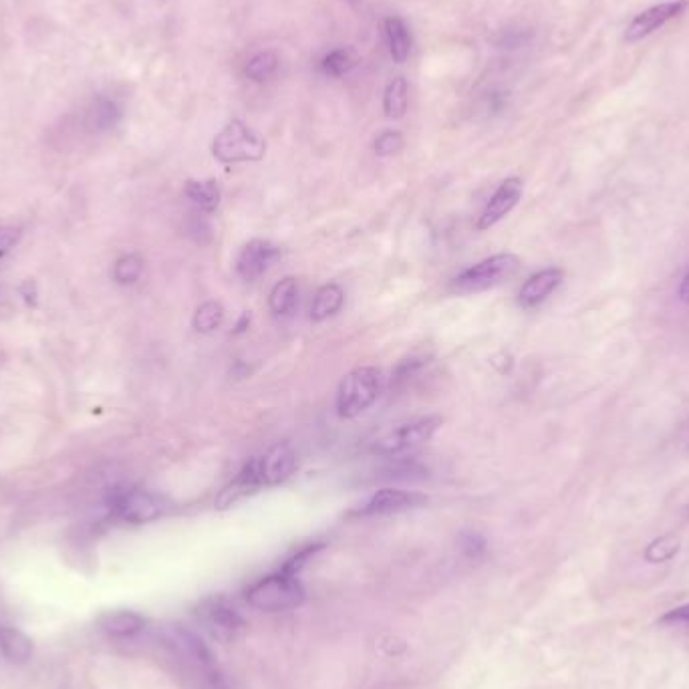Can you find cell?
Wrapping results in <instances>:
<instances>
[{"label": "cell", "mask_w": 689, "mask_h": 689, "mask_svg": "<svg viewBox=\"0 0 689 689\" xmlns=\"http://www.w3.org/2000/svg\"><path fill=\"white\" fill-rule=\"evenodd\" d=\"M164 643L204 689H224V679L218 671L216 659L196 635L170 625L164 629Z\"/></svg>", "instance_id": "6da1fadb"}, {"label": "cell", "mask_w": 689, "mask_h": 689, "mask_svg": "<svg viewBox=\"0 0 689 689\" xmlns=\"http://www.w3.org/2000/svg\"><path fill=\"white\" fill-rule=\"evenodd\" d=\"M212 154L222 164L258 162L266 154V142L240 119H232L214 137Z\"/></svg>", "instance_id": "7a4b0ae2"}, {"label": "cell", "mask_w": 689, "mask_h": 689, "mask_svg": "<svg viewBox=\"0 0 689 689\" xmlns=\"http://www.w3.org/2000/svg\"><path fill=\"white\" fill-rule=\"evenodd\" d=\"M383 389L381 371L375 367H357L349 371L337 389V411L345 420L357 418L371 407Z\"/></svg>", "instance_id": "3957f363"}, {"label": "cell", "mask_w": 689, "mask_h": 689, "mask_svg": "<svg viewBox=\"0 0 689 689\" xmlns=\"http://www.w3.org/2000/svg\"><path fill=\"white\" fill-rule=\"evenodd\" d=\"M520 268V260L514 254H494L482 262L466 268L452 281V291L458 295H472L494 289L510 281Z\"/></svg>", "instance_id": "277c9868"}, {"label": "cell", "mask_w": 689, "mask_h": 689, "mask_svg": "<svg viewBox=\"0 0 689 689\" xmlns=\"http://www.w3.org/2000/svg\"><path fill=\"white\" fill-rule=\"evenodd\" d=\"M246 599L260 611H285L299 607L305 601V589L291 573L283 571L268 575L248 587Z\"/></svg>", "instance_id": "5b68a950"}, {"label": "cell", "mask_w": 689, "mask_h": 689, "mask_svg": "<svg viewBox=\"0 0 689 689\" xmlns=\"http://www.w3.org/2000/svg\"><path fill=\"white\" fill-rule=\"evenodd\" d=\"M111 514L129 524H146L168 512V502L148 490H113L107 498Z\"/></svg>", "instance_id": "8992f818"}, {"label": "cell", "mask_w": 689, "mask_h": 689, "mask_svg": "<svg viewBox=\"0 0 689 689\" xmlns=\"http://www.w3.org/2000/svg\"><path fill=\"white\" fill-rule=\"evenodd\" d=\"M442 424H444V420L440 416H428V418H422L418 422L405 424V426L389 432L381 440H377L373 450L377 454L395 456V454H401V452H407L413 448H420L434 438V434L442 428Z\"/></svg>", "instance_id": "52a82bcc"}, {"label": "cell", "mask_w": 689, "mask_h": 689, "mask_svg": "<svg viewBox=\"0 0 689 689\" xmlns=\"http://www.w3.org/2000/svg\"><path fill=\"white\" fill-rule=\"evenodd\" d=\"M687 7H689V0H667V3H659V5H653L645 11H641L627 25L625 41L627 43H639V41L647 39L649 35H653L655 31H659L661 27H665L667 23H671L679 15H683Z\"/></svg>", "instance_id": "ba28073f"}, {"label": "cell", "mask_w": 689, "mask_h": 689, "mask_svg": "<svg viewBox=\"0 0 689 689\" xmlns=\"http://www.w3.org/2000/svg\"><path fill=\"white\" fill-rule=\"evenodd\" d=\"M428 504V496L420 492L409 490H395V488H383L377 490L361 508L355 510L357 516H383V514H397L403 510L420 508Z\"/></svg>", "instance_id": "9c48e42d"}, {"label": "cell", "mask_w": 689, "mask_h": 689, "mask_svg": "<svg viewBox=\"0 0 689 689\" xmlns=\"http://www.w3.org/2000/svg\"><path fill=\"white\" fill-rule=\"evenodd\" d=\"M198 619L212 637L226 643L234 641L244 629V621L240 619V615L218 599L204 601L198 609Z\"/></svg>", "instance_id": "30bf717a"}, {"label": "cell", "mask_w": 689, "mask_h": 689, "mask_svg": "<svg viewBox=\"0 0 689 689\" xmlns=\"http://www.w3.org/2000/svg\"><path fill=\"white\" fill-rule=\"evenodd\" d=\"M279 258H281L279 246H274L268 240H252L240 250L236 258V274L242 281L252 283L260 279L262 274Z\"/></svg>", "instance_id": "8fae6325"}, {"label": "cell", "mask_w": 689, "mask_h": 689, "mask_svg": "<svg viewBox=\"0 0 689 689\" xmlns=\"http://www.w3.org/2000/svg\"><path fill=\"white\" fill-rule=\"evenodd\" d=\"M258 466L264 486H277L295 474L297 458L289 444H277L258 458Z\"/></svg>", "instance_id": "7c38bea8"}, {"label": "cell", "mask_w": 689, "mask_h": 689, "mask_svg": "<svg viewBox=\"0 0 689 689\" xmlns=\"http://www.w3.org/2000/svg\"><path fill=\"white\" fill-rule=\"evenodd\" d=\"M520 198H522V180L520 178L504 180L498 186V190L494 192V196L488 200V204L480 216L478 228L480 230L492 228L496 222H500L506 214L512 212V208L520 202Z\"/></svg>", "instance_id": "4fadbf2b"}, {"label": "cell", "mask_w": 689, "mask_h": 689, "mask_svg": "<svg viewBox=\"0 0 689 689\" xmlns=\"http://www.w3.org/2000/svg\"><path fill=\"white\" fill-rule=\"evenodd\" d=\"M561 283H563V270L561 268L538 270L522 285V289L518 293V303L524 309L538 307L540 303H544L550 295H553L561 287Z\"/></svg>", "instance_id": "5bb4252c"}, {"label": "cell", "mask_w": 689, "mask_h": 689, "mask_svg": "<svg viewBox=\"0 0 689 689\" xmlns=\"http://www.w3.org/2000/svg\"><path fill=\"white\" fill-rule=\"evenodd\" d=\"M123 119V105L117 97L101 93L91 99V103L85 109V127L91 133H105Z\"/></svg>", "instance_id": "9a60e30c"}, {"label": "cell", "mask_w": 689, "mask_h": 689, "mask_svg": "<svg viewBox=\"0 0 689 689\" xmlns=\"http://www.w3.org/2000/svg\"><path fill=\"white\" fill-rule=\"evenodd\" d=\"M264 486L262 476H260V466H258V458L250 460L238 474L236 478L218 494L216 498V508H230L236 502H240L246 496H252L254 492H258Z\"/></svg>", "instance_id": "2e32d148"}, {"label": "cell", "mask_w": 689, "mask_h": 689, "mask_svg": "<svg viewBox=\"0 0 689 689\" xmlns=\"http://www.w3.org/2000/svg\"><path fill=\"white\" fill-rule=\"evenodd\" d=\"M99 625L111 637H133L146 627V619L133 611H113L103 615Z\"/></svg>", "instance_id": "e0dca14e"}, {"label": "cell", "mask_w": 689, "mask_h": 689, "mask_svg": "<svg viewBox=\"0 0 689 689\" xmlns=\"http://www.w3.org/2000/svg\"><path fill=\"white\" fill-rule=\"evenodd\" d=\"M270 311L277 317H291L299 307V283L291 277L274 285L268 297Z\"/></svg>", "instance_id": "ac0fdd59"}, {"label": "cell", "mask_w": 689, "mask_h": 689, "mask_svg": "<svg viewBox=\"0 0 689 689\" xmlns=\"http://www.w3.org/2000/svg\"><path fill=\"white\" fill-rule=\"evenodd\" d=\"M0 649H3L5 657L13 663H25L33 655V643L31 639L13 627H0Z\"/></svg>", "instance_id": "d6986e66"}, {"label": "cell", "mask_w": 689, "mask_h": 689, "mask_svg": "<svg viewBox=\"0 0 689 689\" xmlns=\"http://www.w3.org/2000/svg\"><path fill=\"white\" fill-rule=\"evenodd\" d=\"M385 37H387V45H389V53L393 61L405 63L411 53V33L407 25L397 17L385 19Z\"/></svg>", "instance_id": "ffe728a7"}, {"label": "cell", "mask_w": 689, "mask_h": 689, "mask_svg": "<svg viewBox=\"0 0 689 689\" xmlns=\"http://www.w3.org/2000/svg\"><path fill=\"white\" fill-rule=\"evenodd\" d=\"M186 196L192 200V204L200 212L210 214L220 204V186H218L216 180H204V182L190 180L186 184Z\"/></svg>", "instance_id": "44dd1931"}, {"label": "cell", "mask_w": 689, "mask_h": 689, "mask_svg": "<svg viewBox=\"0 0 689 689\" xmlns=\"http://www.w3.org/2000/svg\"><path fill=\"white\" fill-rule=\"evenodd\" d=\"M343 301H345V295H343L339 285L321 287L319 293L315 295V301L311 307V319L315 323H321V321L333 317L343 307Z\"/></svg>", "instance_id": "7402d4cb"}, {"label": "cell", "mask_w": 689, "mask_h": 689, "mask_svg": "<svg viewBox=\"0 0 689 689\" xmlns=\"http://www.w3.org/2000/svg\"><path fill=\"white\" fill-rule=\"evenodd\" d=\"M407 81L403 77L393 79L383 95V109L389 119H401L407 111Z\"/></svg>", "instance_id": "603a6c76"}, {"label": "cell", "mask_w": 689, "mask_h": 689, "mask_svg": "<svg viewBox=\"0 0 689 689\" xmlns=\"http://www.w3.org/2000/svg\"><path fill=\"white\" fill-rule=\"evenodd\" d=\"M357 61H359V57L353 49H335L323 59L321 69L325 75L339 79V77L347 75L351 69H355Z\"/></svg>", "instance_id": "cb8c5ba5"}, {"label": "cell", "mask_w": 689, "mask_h": 689, "mask_svg": "<svg viewBox=\"0 0 689 689\" xmlns=\"http://www.w3.org/2000/svg\"><path fill=\"white\" fill-rule=\"evenodd\" d=\"M279 69V57L274 55L272 51H262V53H256L248 65H246V77L256 81V83H264L268 81L270 77H274V73H277Z\"/></svg>", "instance_id": "d4e9b609"}, {"label": "cell", "mask_w": 689, "mask_h": 689, "mask_svg": "<svg viewBox=\"0 0 689 689\" xmlns=\"http://www.w3.org/2000/svg\"><path fill=\"white\" fill-rule=\"evenodd\" d=\"M679 548H681V544L675 536H659L647 544L643 557L647 563L659 565V563L671 561L679 553Z\"/></svg>", "instance_id": "484cf974"}, {"label": "cell", "mask_w": 689, "mask_h": 689, "mask_svg": "<svg viewBox=\"0 0 689 689\" xmlns=\"http://www.w3.org/2000/svg\"><path fill=\"white\" fill-rule=\"evenodd\" d=\"M142 272H144V260L142 256H137V254H125L121 256L115 266H113V279L119 283V285H133L140 281L142 277Z\"/></svg>", "instance_id": "4316f807"}, {"label": "cell", "mask_w": 689, "mask_h": 689, "mask_svg": "<svg viewBox=\"0 0 689 689\" xmlns=\"http://www.w3.org/2000/svg\"><path fill=\"white\" fill-rule=\"evenodd\" d=\"M224 319V309L216 301H208L198 307L194 315V329L200 333H212L222 325Z\"/></svg>", "instance_id": "83f0119b"}, {"label": "cell", "mask_w": 689, "mask_h": 689, "mask_svg": "<svg viewBox=\"0 0 689 689\" xmlns=\"http://www.w3.org/2000/svg\"><path fill=\"white\" fill-rule=\"evenodd\" d=\"M403 148V135L399 131H383L375 140V154L381 158L395 156Z\"/></svg>", "instance_id": "f1b7e54d"}, {"label": "cell", "mask_w": 689, "mask_h": 689, "mask_svg": "<svg viewBox=\"0 0 689 689\" xmlns=\"http://www.w3.org/2000/svg\"><path fill=\"white\" fill-rule=\"evenodd\" d=\"M659 623H661V625H669V627H683V629H689V603L679 605V607L667 611L665 615H661Z\"/></svg>", "instance_id": "f546056e"}, {"label": "cell", "mask_w": 689, "mask_h": 689, "mask_svg": "<svg viewBox=\"0 0 689 689\" xmlns=\"http://www.w3.org/2000/svg\"><path fill=\"white\" fill-rule=\"evenodd\" d=\"M15 240H17L15 230H0V256L9 252V248L15 244Z\"/></svg>", "instance_id": "4dcf8cb0"}, {"label": "cell", "mask_w": 689, "mask_h": 689, "mask_svg": "<svg viewBox=\"0 0 689 689\" xmlns=\"http://www.w3.org/2000/svg\"><path fill=\"white\" fill-rule=\"evenodd\" d=\"M522 43H524V37L520 33H512V31L502 33V39L498 41L500 47H520Z\"/></svg>", "instance_id": "1f68e13d"}, {"label": "cell", "mask_w": 689, "mask_h": 689, "mask_svg": "<svg viewBox=\"0 0 689 689\" xmlns=\"http://www.w3.org/2000/svg\"><path fill=\"white\" fill-rule=\"evenodd\" d=\"M677 295H679V299H681L683 303H689V270H687V274H685L683 281H681V285H679Z\"/></svg>", "instance_id": "d6a6232c"}]
</instances>
